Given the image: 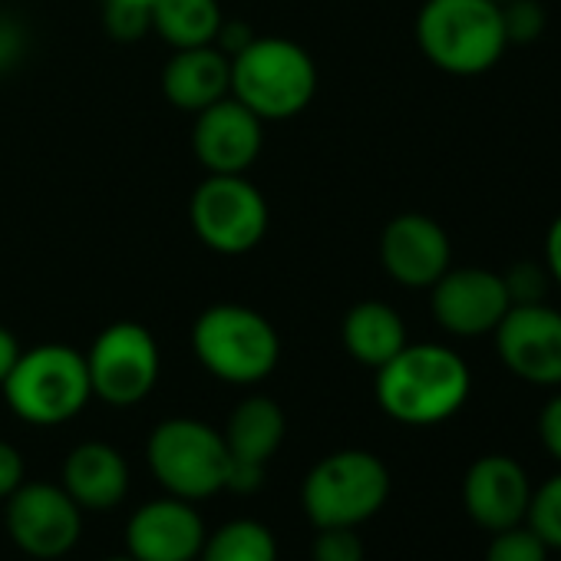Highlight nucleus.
<instances>
[{"instance_id": "f257e3e1", "label": "nucleus", "mask_w": 561, "mask_h": 561, "mask_svg": "<svg viewBox=\"0 0 561 561\" xmlns=\"http://www.w3.org/2000/svg\"><path fill=\"white\" fill-rule=\"evenodd\" d=\"M472 390L469 364L439 344H407L377 370V403L403 426H436L456 416Z\"/></svg>"}, {"instance_id": "f03ea898", "label": "nucleus", "mask_w": 561, "mask_h": 561, "mask_svg": "<svg viewBox=\"0 0 561 561\" xmlns=\"http://www.w3.org/2000/svg\"><path fill=\"white\" fill-rule=\"evenodd\" d=\"M231 96L264 123L295 119L318 96V64L288 37H254L231 57Z\"/></svg>"}, {"instance_id": "7ed1b4c3", "label": "nucleus", "mask_w": 561, "mask_h": 561, "mask_svg": "<svg viewBox=\"0 0 561 561\" xmlns=\"http://www.w3.org/2000/svg\"><path fill=\"white\" fill-rule=\"evenodd\" d=\"M416 44L423 57L453 77L492 70L505 47L502 4L495 0H426L416 14Z\"/></svg>"}, {"instance_id": "20e7f679", "label": "nucleus", "mask_w": 561, "mask_h": 561, "mask_svg": "<svg viewBox=\"0 0 561 561\" xmlns=\"http://www.w3.org/2000/svg\"><path fill=\"white\" fill-rule=\"evenodd\" d=\"M192 351L215 380L251 387L274 374L280 360V337L254 308L211 305L192 328Z\"/></svg>"}, {"instance_id": "39448f33", "label": "nucleus", "mask_w": 561, "mask_h": 561, "mask_svg": "<svg viewBox=\"0 0 561 561\" xmlns=\"http://www.w3.org/2000/svg\"><path fill=\"white\" fill-rule=\"evenodd\" d=\"M8 407L31 426H60L83 413L93 397L87 357L70 344H37L21 354L4 380Z\"/></svg>"}, {"instance_id": "423d86ee", "label": "nucleus", "mask_w": 561, "mask_h": 561, "mask_svg": "<svg viewBox=\"0 0 561 561\" xmlns=\"http://www.w3.org/2000/svg\"><path fill=\"white\" fill-rule=\"evenodd\" d=\"M390 499V469L367 449H341L311 466L301 505L314 528H357Z\"/></svg>"}, {"instance_id": "0eeeda50", "label": "nucleus", "mask_w": 561, "mask_h": 561, "mask_svg": "<svg viewBox=\"0 0 561 561\" xmlns=\"http://www.w3.org/2000/svg\"><path fill=\"white\" fill-rule=\"evenodd\" d=\"M146 462L169 495L202 502L225 489L231 456L215 426L192 416H172L149 433Z\"/></svg>"}, {"instance_id": "6e6552de", "label": "nucleus", "mask_w": 561, "mask_h": 561, "mask_svg": "<svg viewBox=\"0 0 561 561\" xmlns=\"http://www.w3.org/2000/svg\"><path fill=\"white\" fill-rule=\"evenodd\" d=\"M188 221L198 241L215 254H248L254 251L271 225L267 198L244 175H205L192 192Z\"/></svg>"}, {"instance_id": "1a4fd4ad", "label": "nucleus", "mask_w": 561, "mask_h": 561, "mask_svg": "<svg viewBox=\"0 0 561 561\" xmlns=\"http://www.w3.org/2000/svg\"><path fill=\"white\" fill-rule=\"evenodd\" d=\"M83 357L93 397L110 407H136L159 383L162 354L152 331L139 321H116L103 328Z\"/></svg>"}, {"instance_id": "9d476101", "label": "nucleus", "mask_w": 561, "mask_h": 561, "mask_svg": "<svg viewBox=\"0 0 561 561\" xmlns=\"http://www.w3.org/2000/svg\"><path fill=\"white\" fill-rule=\"evenodd\" d=\"M4 502H8L4 512L8 535L24 554L54 561L77 548L83 535V508L70 499L64 485L24 482Z\"/></svg>"}, {"instance_id": "9b49d317", "label": "nucleus", "mask_w": 561, "mask_h": 561, "mask_svg": "<svg viewBox=\"0 0 561 561\" xmlns=\"http://www.w3.org/2000/svg\"><path fill=\"white\" fill-rule=\"evenodd\" d=\"M505 370L535 387H561V311L548 301L512 305L492 331Z\"/></svg>"}, {"instance_id": "f8f14e48", "label": "nucleus", "mask_w": 561, "mask_h": 561, "mask_svg": "<svg viewBox=\"0 0 561 561\" xmlns=\"http://www.w3.org/2000/svg\"><path fill=\"white\" fill-rule=\"evenodd\" d=\"M512 308L502 274L489 267H453L430 288V311L453 337H485Z\"/></svg>"}, {"instance_id": "ddd939ff", "label": "nucleus", "mask_w": 561, "mask_h": 561, "mask_svg": "<svg viewBox=\"0 0 561 561\" xmlns=\"http://www.w3.org/2000/svg\"><path fill=\"white\" fill-rule=\"evenodd\" d=\"M264 146V119L231 93L195 113L192 149L211 175H244Z\"/></svg>"}, {"instance_id": "4468645a", "label": "nucleus", "mask_w": 561, "mask_h": 561, "mask_svg": "<svg viewBox=\"0 0 561 561\" xmlns=\"http://www.w3.org/2000/svg\"><path fill=\"white\" fill-rule=\"evenodd\" d=\"M380 264L403 288H433L453 264L449 234L436 218L403 211L380 234Z\"/></svg>"}, {"instance_id": "2eb2a0df", "label": "nucleus", "mask_w": 561, "mask_h": 561, "mask_svg": "<svg viewBox=\"0 0 561 561\" xmlns=\"http://www.w3.org/2000/svg\"><path fill=\"white\" fill-rule=\"evenodd\" d=\"M205 535L195 502L165 495L146 502L126 522V551L139 561H195Z\"/></svg>"}, {"instance_id": "dca6fc26", "label": "nucleus", "mask_w": 561, "mask_h": 561, "mask_svg": "<svg viewBox=\"0 0 561 561\" xmlns=\"http://www.w3.org/2000/svg\"><path fill=\"white\" fill-rule=\"evenodd\" d=\"M531 482L518 459L489 453L479 456L462 476V505L485 531H502L525 522Z\"/></svg>"}, {"instance_id": "f3484780", "label": "nucleus", "mask_w": 561, "mask_h": 561, "mask_svg": "<svg viewBox=\"0 0 561 561\" xmlns=\"http://www.w3.org/2000/svg\"><path fill=\"white\" fill-rule=\"evenodd\" d=\"M64 489L80 508H116L129 492V462L110 443H80L64 462Z\"/></svg>"}, {"instance_id": "a211bd4d", "label": "nucleus", "mask_w": 561, "mask_h": 561, "mask_svg": "<svg viewBox=\"0 0 561 561\" xmlns=\"http://www.w3.org/2000/svg\"><path fill=\"white\" fill-rule=\"evenodd\" d=\"M162 93L182 113H202L205 106L231 93V57L215 44L175 50L162 70Z\"/></svg>"}, {"instance_id": "6ab92c4d", "label": "nucleus", "mask_w": 561, "mask_h": 561, "mask_svg": "<svg viewBox=\"0 0 561 561\" xmlns=\"http://www.w3.org/2000/svg\"><path fill=\"white\" fill-rule=\"evenodd\" d=\"M341 341H344V351L370 370H380L387 360H393L410 344L400 311L383 301L354 305L344 314Z\"/></svg>"}, {"instance_id": "aec40b11", "label": "nucleus", "mask_w": 561, "mask_h": 561, "mask_svg": "<svg viewBox=\"0 0 561 561\" xmlns=\"http://www.w3.org/2000/svg\"><path fill=\"white\" fill-rule=\"evenodd\" d=\"M285 433H288L285 410L271 397H248L231 410L221 436L231 459L267 466V459L285 443Z\"/></svg>"}, {"instance_id": "412c9836", "label": "nucleus", "mask_w": 561, "mask_h": 561, "mask_svg": "<svg viewBox=\"0 0 561 561\" xmlns=\"http://www.w3.org/2000/svg\"><path fill=\"white\" fill-rule=\"evenodd\" d=\"M152 11V34H159L172 50L208 47L218 41L225 24L218 0H156Z\"/></svg>"}, {"instance_id": "4be33fe9", "label": "nucleus", "mask_w": 561, "mask_h": 561, "mask_svg": "<svg viewBox=\"0 0 561 561\" xmlns=\"http://www.w3.org/2000/svg\"><path fill=\"white\" fill-rule=\"evenodd\" d=\"M195 561H277L274 531L254 518H231L211 535Z\"/></svg>"}, {"instance_id": "5701e85b", "label": "nucleus", "mask_w": 561, "mask_h": 561, "mask_svg": "<svg viewBox=\"0 0 561 561\" xmlns=\"http://www.w3.org/2000/svg\"><path fill=\"white\" fill-rule=\"evenodd\" d=\"M525 525L548 545V551H561V472L531 489Z\"/></svg>"}, {"instance_id": "b1692460", "label": "nucleus", "mask_w": 561, "mask_h": 561, "mask_svg": "<svg viewBox=\"0 0 561 561\" xmlns=\"http://www.w3.org/2000/svg\"><path fill=\"white\" fill-rule=\"evenodd\" d=\"M485 561H548V545L528 528L512 525L502 531H492V545L485 548Z\"/></svg>"}, {"instance_id": "393cba45", "label": "nucleus", "mask_w": 561, "mask_h": 561, "mask_svg": "<svg viewBox=\"0 0 561 561\" xmlns=\"http://www.w3.org/2000/svg\"><path fill=\"white\" fill-rule=\"evenodd\" d=\"M505 280V291L512 305H541L551 285V274L545 264L535 261H518L508 267V274H502Z\"/></svg>"}, {"instance_id": "a878e982", "label": "nucleus", "mask_w": 561, "mask_h": 561, "mask_svg": "<svg viewBox=\"0 0 561 561\" xmlns=\"http://www.w3.org/2000/svg\"><path fill=\"white\" fill-rule=\"evenodd\" d=\"M502 24H505L508 44H531L545 31V11L538 0H505Z\"/></svg>"}, {"instance_id": "bb28decb", "label": "nucleus", "mask_w": 561, "mask_h": 561, "mask_svg": "<svg viewBox=\"0 0 561 561\" xmlns=\"http://www.w3.org/2000/svg\"><path fill=\"white\" fill-rule=\"evenodd\" d=\"M103 24L113 41L133 44L152 34V11L136 4H103Z\"/></svg>"}, {"instance_id": "cd10ccee", "label": "nucleus", "mask_w": 561, "mask_h": 561, "mask_svg": "<svg viewBox=\"0 0 561 561\" xmlns=\"http://www.w3.org/2000/svg\"><path fill=\"white\" fill-rule=\"evenodd\" d=\"M364 538L357 528H318L311 545V561H364Z\"/></svg>"}, {"instance_id": "c85d7f7f", "label": "nucleus", "mask_w": 561, "mask_h": 561, "mask_svg": "<svg viewBox=\"0 0 561 561\" xmlns=\"http://www.w3.org/2000/svg\"><path fill=\"white\" fill-rule=\"evenodd\" d=\"M24 50H27L24 24H18L11 14H0V73L14 70L24 60Z\"/></svg>"}, {"instance_id": "c756f323", "label": "nucleus", "mask_w": 561, "mask_h": 561, "mask_svg": "<svg viewBox=\"0 0 561 561\" xmlns=\"http://www.w3.org/2000/svg\"><path fill=\"white\" fill-rule=\"evenodd\" d=\"M538 439L554 462H561V393L551 397L538 413Z\"/></svg>"}, {"instance_id": "7c9ffc66", "label": "nucleus", "mask_w": 561, "mask_h": 561, "mask_svg": "<svg viewBox=\"0 0 561 561\" xmlns=\"http://www.w3.org/2000/svg\"><path fill=\"white\" fill-rule=\"evenodd\" d=\"M24 482H27L24 456L18 453V446H11V443L0 439V499L14 495Z\"/></svg>"}, {"instance_id": "2f4dec72", "label": "nucleus", "mask_w": 561, "mask_h": 561, "mask_svg": "<svg viewBox=\"0 0 561 561\" xmlns=\"http://www.w3.org/2000/svg\"><path fill=\"white\" fill-rule=\"evenodd\" d=\"M264 476H267L264 466L231 459V462H228V476H225V489L234 492V495H254V492L264 485Z\"/></svg>"}, {"instance_id": "473e14b6", "label": "nucleus", "mask_w": 561, "mask_h": 561, "mask_svg": "<svg viewBox=\"0 0 561 561\" xmlns=\"http://www.w3.org/2000/svg\"><path fill=\"white\" fill-rule=\"evenodd\" d=\"M545 267L554 285L561 288V215L548 225V234H545Z\"/></svg>"}, {"instance_id": "72a5a7b5", "label": "nucleus", "mask_w": 561, "mask_h": 561, "mask_svg": "<svg viewBox=\"0 0 561 561\" xmlns=\"http://www.w3.org/2000/svg\"><path fill=\"white\" fill-rule=\"evenodd\" d=\"M21 344H18V337L8 331V328H0V387H4V380L11 377V370L18 367V360H21Z\"/></svg>"}, {"instance_id": "f704fd0d", "label": "nucleus", "mask_w": 561, "mask_h": 561, "mask_svg": "<svg viewBox=\"0 0 561 561\" xmlns=\"http://www.w3.org/2000/svg\"><path fill=\"white\" fill-rule=\"evenodd\" d=\"M103 4H136V8H152L156 0H103Z\"/></svg>"}, {"instance_id": "c9c22d12", "label": "nucleus", "mask_w": 561, "mask_h": 561, "mask_svg": "<svg viewBox=\"0 0 561 561\" xmlns=\"http://www.w3.org/2000/svg\"><path fill=\"white\" fill-rule=\"evenodd\" d=\"M106 561H139V558H133V554L126 551V554H116V558H106Z\"/></svg>"}, {"instance_id": "e433bc0d", "label": "nucleus", "mask_w": 561, "mask_h": 561, "mask_svg": "<svg viewBox=\"0 0 561 561\" xmlns=\"http://www.w3.org/2000/svg\"><path fill=\"white\" fill-rule=\"evenodd\" d=\"M495 4H505V0H495Z\"/></svg>"}]
</instances>
